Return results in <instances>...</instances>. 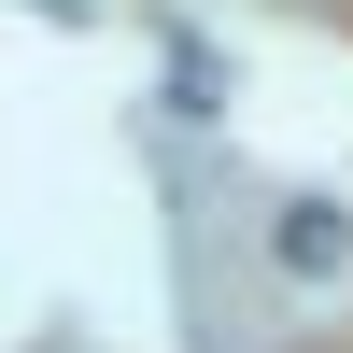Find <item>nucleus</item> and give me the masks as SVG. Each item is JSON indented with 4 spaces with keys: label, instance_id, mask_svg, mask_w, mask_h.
<instances>
[{
    "label": "nucleus",
    "instance_id": "nucleus-1",
    "mask_svg": "<svg viewBox=\"0 0 353 353\" xmlns=\"http://www.w3.org/2000/svg\"><path fill=\"white\" fill-rule=\"evenodd\" d=\"M283 254H297V269H339V226H325V198H297V226H283Z\"/></svg>",
    "mask_w": 353,
    "mask_h": 353
}]
</instances>
